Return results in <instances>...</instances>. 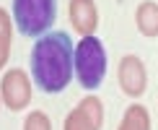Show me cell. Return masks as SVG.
<instances>
[{
	"instance_id": "obj_12",
	"label": "cell",
	"mask_w": 158,
	"mask_h": 130,
	"mask_svg": "<svg viewBox=\"0 0 158 130\" xmlns=\"http://www.w3.org/2000/svg\"><path fill=\"white\" fill-rule=\"evenodd\" d=\"M0 107H3V102H0Z\"/></svg>"
},
{
	"instance_id": "obj_8",
	"label": "cell",
	"mask_w": 158,
	"mask_h": 130,
	"mask_svg": "<svg viewBox=\"0 0 158 130\" xmlns=\"http://www.w3.org/2000/svg\"><path fill=\"white\" fill-rule=\"evenodd\" d=\"M135 26L143 37H158V3L145 0L135 11Z\"/></svg>"
},
{
	"instance_id": "obj_10",
	"label": "cell",
	"mask_w": 158,
	"mask_h": 130,
	"mask_svg": "<svg viewBox=\"0 0 158 130\" xmlns=\"http://www.w3.org/2000/svg\"><path fill=\"white\" fill-rule=\"evenodd\" d=\"M10 37H13V21H10V13L5 8H0V70L5 68L10 57Z\"/></svg>"
},
{
	"instance_id": "obj_11",
	"label": "cell",
	"mask_w": 158,
	"mask_h": 130,
	"mask_svg": "<svg viewBox=\"0 0 158 130\" xmlns=\"http://www.w3.org/2000/svg\"><path fill=\"white\" fill-rule=\"evenodd\" d=\"M23 130H52V120L42 109H34L29 112V117L23 120Z\"/></svg>"
},
{
	"instance_id": "obj_6",
	"label": "cell",
	"mask_w": 158,
	"mask_h": 130,
	"mask_svg": "<svg viewBox=\"0 0 158 130\" xmlns=\"http://www.w3.org/2000/svg\"><path fill=\"white\" fill-rule=\"evenodd\" d=\"M101 125H104V104L98 96L91 94L81 99L78 107L70 109L62 130H101Z\"/></svg>"
},
{
	"instance_id": "obj_2",
	"label": "cell",
	"mask_w": 158,
	"mask_h": 130,
	"mask_svg": "<svg viewBox=\"0 0 158 130\" xmlns=\"http://www.w3.org/2000/svg\"><path fill=\"white\" fill-rule=\"evenodd\" d=\"M106 47L96 34L81 37V42L73 44V76L83 89L94 91L106 78Z\"/></svg>"
},
{
	"instance_id": "obj_3",
	"label": "cell",
	"mask_w": 158,
	"mask_h": 130,
	"mask_svg": "<svg viewBox=\"0 0 158 130\" xmlns=\"http://www.w3.org/2000/svg\"><path fill=\"white\" fill-rule=\"evenodd\" d=\"M57 16V0H13L10 21L23 37H42Z\"/></svg>"
},
{
	"instance_id": "obj_7",
	"label": "cell",
	"mask_w": 158,
	"mask_h": 130,
	"mask_svg": "<svg viewBox=\"0 0 158 130\" xmlns=\"http://www.w3.org/2000/svg\"><path fill=\"white\" fill-rule=\"evenodd\" d=\"M68 16H70L73 29L81 37H91L96 31V26H98V11H96L94 0H70Z\"/></svg>"
},
{
	"instance_id": "obj_5",
	"label": "cell",
	"mask_w": 158,
	"mask_h": 130,
	"mask_svg": "<svg viewBox=\"0 0 158 130\" xmlns=\"http://www.w3.org/2000/svg\"><path fill=\"white\" fill-rule=\"evenodd\" d=\"M117 78H119V89L124 96L130 99H140L148 89V70L145 63L137 55H124L119 60V68H117Z\"/></svg>"
},
{
	"instance_id": "obj_4",
	"label": "cell",
	"mask_w": 158,
	"mask_h": 130,
	"mask_svg": "<svg viewBox=\"0 0 158 130\" xmlns=\"http://www.w3.org/2000/svg\"><path fill=\"white\" fill-rule=\"evenodd\" d=\"M0 102L13 112H21L31 104V78L21 68L5 70L3 81H0Z\"/></svg>"
},
{
	"instance_id": "obj_1",
	"label": "cell",
	"mask_w": 158,
	"mask_h": 130,
	"mask_svg": "<svg viewBox=\"0 0 158 130\" xmlns=\"http://www.w3.org/2000/svg\"><path fill=\"white\" fill-rule=\"evenodd\" d=\"M31 78L42 94H60L73 81V39L65 31H47L31 47Z\"/></svg>"
},
{
	"instance_id": "obj_9",
	"label": "cell",
	"mask_w": 158,
	"mask_h": 130,
	"mask_svg": "<svg viewBox=\"0 0 158 130\" xmlns=\"http://www.w3.org/2000/svg\"><path fill=\"white\" fill-rule=\"evenodd\" d=\"M117 130H150V112L143 104H130Z\"/></svg>"
}]
</instances>
